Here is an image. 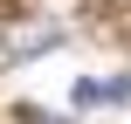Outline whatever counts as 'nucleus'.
Listing matches in <instances>:
<instances>
[{
  "instance_id": "7ed1b4c3",
  "label": "nucleus",
  "mask_w": 131,
  "mask_h": 124,
  "mask_svg": "<svg viewBox=\"0 0 131 124\" xmlns=\"http://www.w3.org/2000/svg\"><path fill=\"white\" fill-rule=\"evenodd\" d=\"M21 124H69V117H48V110H21Z\"/></svg>"
},
{
  "instance_id": "f03ea898",
  "label": "nucleus",
  "mask_w": 131,
  "mask_h": 124,
  "mask_svg": "<svg viewBox=\"0 0 131 124\" xmlns=\"http://www.w3.org/2000/svg\"><path fill=\"white\" fill-rule=\"evenodd\" d=\"M76 104L97 110V104H131V76H111V83H76Z\"/></svg>"
},
{
  "instance_id": "f257e3e1",
  "label": "nucleus",
  "mask_w": 131,
  "mask_h": 124,
  "mask_svg": "<svg viewBox=\"0 0 131 124\" xmlns=\"http://www.w3.org/2000/svg\"><path fill=\"white\" fill-rule=\"evenodd\" d=\"M55 41H62V28H55V21H21V28H7V35H0V55H14V62H21V55L55 48Z\"/></svg>"
}]
</instances>
